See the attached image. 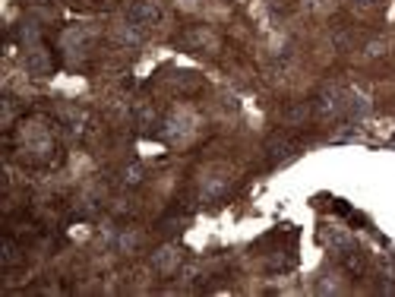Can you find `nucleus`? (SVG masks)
<instances>
[{
    "label": "nucleus",
    "mask_w": 395,
    "mask_h": 297,
    "mask_svg": "<svg viewBox=\"0 0 395 297\" xmlns=\"http://www.w3.org/2000/svg\"><path fill=\"white\" fill-rule=\"evenodd\" d=\"M345 105H348V95L338 89V86L322 89L320 95H316V101H313V107H316V114H320V117H338V114H345Z\"/></svg>",
    "instance_id": "nucleus-1"
},
{
    "label": "nucleus",
    "mask_w": 395,
    "mask_h": 297,
    "mask_svg": "<svg viewBox=\"0 0 395 297\" xmlns=\"http://www.w3.org/2000/svg\"><path fill=\"white\" fill-rule=\"evenodd\" d=\"M127 16H130V23L136 25V29H146V25H155L158 19H162V10H158L152 0H136V3L127 10Z\"/></svg>",
    "instance_id": "nucleus-2"
},
{
    "label": "nucleus",
    "mask_w": 395,
    "mask_h": 297,
    "mask_svg": "<svg viewBox=\"0 0 395 297\" xmlns=\"http://www.w3.org/2000/svg\"><path fill=\"white\" fill-rule=\"evenodd\" d=\"M190 130H193V117L187 114V111H177V114H171L165 120V136L171 142H181L190 136Z\"/></svg>",
    "instance_id": "nucleus-3"
},
{
    "label": "nucleus",
    "mask_w": 395,
    "mask_h": 297,
    "mask_svg": "<svg viewBox=\"0 0 395 297\" xmlns=\"http://www.w3.org/2000/svg\"><path fill=\"white\" fill-rule=\"evenodd\" d=\"M266 152H269V162L272 165H279V162H288V158H294L297 146L285 136V133H279V136H272L269 146H266Z\"/></svg>",
    "instance_id": "nucleus-4"
},
{
    "label": "nucleus",
    "mask_w": 395,
    "mask_h": 297,
    "mask_svg": "<svg viewBox=\"0 0 395 297\" xmlns=\"http://www.w3.org/2000/svg\"><path fill=\"white\" fill-rule=\"evenodd\" d=\"M152 266H155L162 275H171L177 266H181V253H177V247H162L155 256H152Z\"/></svg>",
    "instance_id": "nucleus-5"
},
{
    "label": "nucleus",
    "mask_w": 395,
    "mask_h": 297,
    "mask_svg": "<svg viewBox=\"0 0 395 297\" xmlns=\"http://www.w3.org/2000/svg\"><path fill=\"white\" fill-rule=\"evenodd\" d=\"M25 70H29V73L32 76H44L51 70V54L48 51H42V48H29L25 51Z\"/></svg>",
    "instance_id": "nucleus-6"
},
{
    "label": "nucleus",
    "mask_w": 395,
    "mask_h": 297,
    "mask_svg": "<svg viewBox=\"0 0 395 297\" xmlns=\"http://www.w3.org/2000/svg\"><path fill=\"white\" fill-rule=\"evenodd\" d=\"M183 42L190 44L193 51H203V48H215V38L206 32V29H193V32L183 35Z\"/></svg>",
    "instance_id": "nucleus-7"
},
{
    "label": "nucleus",
    "mask_w": 395,
    "mask_h": 297,
    "mask_svg": "<svg viewBox=\"0 0 395 297\" xmlns=\"http://www.w3.org/2000/svg\"><path fill=\"white\" fill-rule=\"evenodd\" d=\"M345 114L348 117H364V114H370V101L364 99V95H348V105H345Z\"/></svg>",
    "instance_id": "nucleus-8"
},
{
    "label": "nucleus",
    "mask_w": 395,
    "mask_h": 297,
    "mask_svg": "<svg viewBox=\"0 0 395 297\" xmlns=\"http://www.w3.org/2000/svg\"><path fill=\"white\" fill-rule=\"evenodd\" d=\"M19 42H23L25 48L38 42V29H35V23H23V29H19Z\"/></svg>",
    "instance_id": "nucleus-9"
},
{
    "label": "nucleus",
    "mask_w": 395,
    "mask_h": 297,
    "mask_svg": "<svg viewBox=\"0 0 395 297\" xmlns=\"http://www.w3.org/2000/svg\"><path fill=\"white\" fill-rule=\"evenodd\" d=\"M117 38H120V42H127V44H140L142 35L136 32V29H133V23H130V25H120V32H117Z\"/></svg>",
    "instance_id": "nucleus-10"
},
{
    "label": "nucleus",
    "mask_w": 395,
    "mask_h": 297,
    "mask_svg": "<svg viewBox=\"0 0 395 297\" xmlns=\"http://www.w3.org/2000/svg\"><path fill=\"white\" fill-rule=\"evenodd\" d=\"M13 263H19V250L13 240H3V266H13Z\"/></svg>",
    "instance_id": "nucleus-11"
},
{
    "label": "nucleus",
    "mask_w": 395,
    "mask_h": 297,
    "mask_svg": "<svg viewBox=\"0 0 395 297\" xmlns=\"http://www.w3.org/2000/svg\"><path fill=\"white\" fill-rule=\"evenodd\" d=\"M383 51H386V42L379 38V42H370V44H367V51H364V54H367V57H379Z\"/></svg>",
    "instance_id": "nucleus-12"
},
{
    "label": "nucleus",
    "mask_w": 395,
    "mask_h": 297,
    "mask_svg": "<svg viewBox=\"0 0 395 297\" xmlns=\"http://www.w3.org/2000/svg\"><path fill=\"white\" fill-rule=\"evenodd\" d=\"M354 7H373V3H379V0H351Z\"/></svg>",
    "instance_id": "nucleus-13"
},
{
    "label": "nucleus",
    "mask_w": 395,
    "mask_h": 297,
    "mask_svg": "<svg viewBox=\"0 0 395 297\" xmlns=\"http://www.w3.org/2000/svg\"><path fill=\"white\" fill-rule=\"evenodd\" d=\"M177 3H181V7H196L199 0H177Z\"/></svg>",
    "instance_id": "nucleus-14"
},
{
    "label": "nucleus",
    "mask_w": 395,
    "mask_h": 297,
    "mask_svg": "<svg viewBox=\"0 0 395 297\" xmlns=\"http://www.w3.org/2000/svg\"><path fill=\"white\" fill-rule=\"evenodd\" d=\"M35 3H44V0H35Z\"/></svg>",
    "instance_id": "nucleus-15"
}]
</instances>
